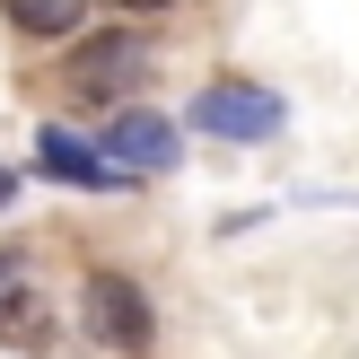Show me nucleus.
<instances>
[{
	"label": "nucleus",
	"mask_w": 359,
	"mask_h": 359,
	"mask_svg": "<svg viewBox=\"0 0 359 359\" xmlns=\"http://www.w3.org/2000/svg\"><path fill=\"white\" fill-rule=\"evenodd\" d=\"M9 272H27V263H18V255H0V280H9Z\"/></svg>",
	"instance_id": "obj_9"
},
{
	"label": "nucleus",
	"mask_w": 359,
	"mask_h": 359,
	"mask_svg": "<svg viewBox=\"0 0 359 359\" xmlns=\"http://www.w3.org/2000/svg\"><path fill=\"white\" fill-rule=\"evenodd\" d=\"M114 9H132V18H158V9H167V0H114Z\"/></svg>",
	"instance_id": "obj_8"
},
{
	"label": "nucleus",
	"mask_w": 359,
	"mask_h": 359,
	"mask_svg": "<svg viewBox=\"0 0 359 359\" xmlns=\"http://www.w3.org/2000/svg\"><path fill=\"white\" fill-rule=\"evenodd\" d=\"M105 158L114 167H175V123H158V114H114V132H105Z\"/></svg>",
	"instance_id": "obj_4"
},
{
	"label": "nucleus",
	"mask_w": 359,
	"mask_h": 359,
	"mask_svg": "<svg viewBox=\"0 0 359 359\" xmlns=\"http://www.w3.org/2000/svg\"><path fill=\"white\" fill-rule=\"evenodd\" d=\"M44 167H53V175H70V184H105V167H97L88 149H70L62 132H44Z\"/></svg>",
	"instance_id": "obj_7"
},
{
	"label": "nucleus",
	"mask_w": 359,
	"mask_h": 359,
	"mask_svg": "<svg viewBox=\"0 0 359 359\" xmlns=\"http://www.w3.org/2000/svg\"><path fill=\"white\" fill-rule=\"evenodd\" d=\"M44 333H53V307H44V290H35L27 272H9V280H0V342H9V351H35Z\"/></svg>",
	"instance_id": "obj_5"
},
{
	"label": "nucleus",
	"mask_w": 359,
	"mask_h": 359,
	"mask_svg": "<svg viewBox=\"0 0 359 359\" xmlns=\"http://www.w3.org/2000/svg\"><path fill=\"white\" fill-rule=\"evenodd\" d=\"M0 9H9V27H18V35H35V44H53V35H79L88 0H0Z\"/></svg>",
	"instance_id": "obj_6"
},
{
	"label": "nucleus",
	"mask_w": 359,
	"mask_h": 359,
	"mask_svg": "<svg viewBox=\"0 0 359 359\" xmlns=\"http://www.w3.org/2000/svg\"><path fill=\"white\" fill-rule=\"evenodd\" d=\"M193 123H202V132H228V140H263L280 123V105L263 97V88H210V97L193 105Z\"/></svg>",
	"instance_id": "obj_3"
},
{
	"label": "nucleus",
	"mask_w": 359,
	"mask_h": 359,
	"mask_svg": "<svg viewBox=\"0 0 359 359\" xmlns=\"http://www.w3.org/2000/svg\"><path fill=\"white\" fill-rule=\"evenodd\" d=\"M149 333H158V316H149V298H140V280L114 272V263H97V272H88V342L149 351Z\"/></svg>",
	"instance_id": "obj_1"
},
{
	"label": "nucleus",
	"mask_w": 359,
	"mask_h": 359,
	"mask_svg": "<svg viewBox=\"0 0 359 359\" xmlns=\"http://www.w3.org/2000/svg\"><path fill=\"white\" fill-rule=\"evenodd\" d=\"M140 70H149V53H140V35H79V53H70V97L105 105L123 97V88H140Z\"/></svg>",
	"instance_id": "obj_2"
}]
</instances>
